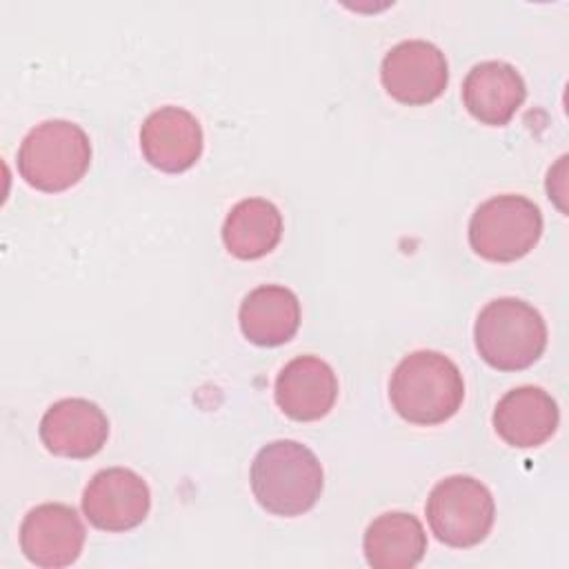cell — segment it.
I'll list each match as a JSON object with an SVG mask.
<instances>
[{
    "label": "cell",
    "instance_id": "obj_2",
    "mask_svg": "<svg viewBox=\"0 0 569 569\" xmlns=\"http://www.w3.org/2000/svg\"><path fill=\"white\" fill-rule=\"evenodd\" d=\"M249 480L258 505L284 518L309 511L325 487L318 456L298 440L267 442L251 462Z\"/></svg>",
    "mask_w": 569,
    "mask_h": 569
},
{
    "label": "cell",
    "instance_id": "obj_5",
    "mask_svg": "<svg viewBox=\"0 0 569 569\" xmlns=\"http://www.w3.org/2000/svg\"><path fill=\"white\" fill-rule=\"evenodd\" d=\"M540 236L542 213L538 204L518 193L480 202L469 220L471 249L491 262H513L527 256Z\"/></svg>",
    "mask_w": 569,
    "mask_h": 569
},
{
    "label": "cell",
    "instance_id": "obj_17",
    "mask_svg": "<svg viewBox=\"0 0 569 569\" xmlns=\"http://www.w3.org/2000/svg\"><path fill=\"white\" fill-rule=\"evenodd\" d=\"M282 236V213L264 198H244L231 207L222 224L227 251L240 260H256L276 249Z\"/></svg>",
    "mask_w": 569,
    "mask_h": 569
},
{
    "label": "cell",
    "instance_id": "obj_12",
    "mask_svg": "<svg viewBox=\"0 0 569 569\" xmlns=\"http://www.w3.org/2000/svg\"><path fill=\"white\" fill-rule=\"evenodd\" d=\"M338 398V378L318 356L289 360L276 378V402L291 420L309 422L327 416Z\"/></svg>",
    "mask_w": 569,
    "mask_h": 569
},
{
    "label": "cell",
    "instance_id": "obj_11",
    "mask_svg": "<svg viewBox=\"0 0 569 569\" xmlns=\"http://www.w3.org/2000/svg\"><path fill=\"white\" fill-rule=\"evenodd\" d=\"M40 440L53 456L91 458L109 438L104 411L87 398H62L40 420Z\"/></svg>",
    "mask_w": 569,
    "mask_h": 569
},
{
    "label": "cell",
    "instance_id": "obj_9",
    "mask_svg": "<svg viewBox=\"0 0 569 569\" xmlns=\"http://www.w3.org/2000/svg\"><path fill=\"white\" fill-rule=\"evenodd\" d=\"M84 538L87 531L78 511L62 502H44L29 509L20 525V549L24 558L44 569L76 562Z\"/></svg>",
    "mask_w": 569,
    "mask_h": 569
},
{
    "label": "cell",
    "instance_id": "obj_7",
    "mask_svg": "<svg viewBox=\"0 0 569 569\" xmlns=\"http://www.w3.org/2000/svg\"><path fill=\"white\" fill-rule=\"evenodd\" d=\"M380 80L393 100L402 104H427L449 82L447 58L429 40H402L382 58Z\"/></svg>",
    "mask_w": 569,
    "mask_h": 569
},
{
    "label": "cell",
    "instance_id": "obj_8",
    "mask_svg": "<svg viewBox=\"0 0 569 569\" xmlns=\"http://www.w3.org/2000/svg\"><path fill=\"white\" fill-rule=\"evenodd\" d=\"M151 507L149 485L127 467L100 469L82 491L87 520L102 531L138 527Z\"/></svg>",
    "mask_w": 569,
    "mask_h": 569
},
{
    "label": "cell",
    "instance_id": "obj_1",
    "mask_svg": "<svg viewBox=\"0 0 569 569\" xmlns=\"http://www.w3.org/2000/svg\"><path fill=\"white\" fill-rule=\"evenodd\" d=\"M465 380L458 365L440 351L418 349L405 356L389 380V400L413 425H440L462 405Z\"/></svg>",
    "mask_w": 569,
    "mask_h": 569
},
{
    "label": "cell",
    "instance_id": "obj_15",
    "mask_svg": "<svg viewBox=\"0 0 569 569\" xmlns=\"http://www.w3.org/2000/svg\"><path fill=\"white\" fill-rule=\"evenodd\" d=\"M238 320L249 342L278 347L289 342L300 327V300L282 284H260L240 302Z\"/></svg>",
    "mask_w": 569,
    "mask_h": 569
},
{
    "label": "cell",
    "instance_id": "obj_16",
    "mask_svg": "<svg viewBox=\"0 0 569 569\" xmlns=\"http://www.w3.org/2000/svg\"><path fill=\"white\" fill-rule=\"evenodd\" d=\"M362 551L373 569H411L427 551V533L413 513L387 511L369 522Z\"/></svg>",
    "mask_w": 569,
    "mask_h": 569
},
{
    "label": "cell",
    "instance_id": "obj_10",
    "mask_svg": "<svg viewBox=\"0 0 569 569\" xmlns=\"http://www.w3.org/2000/svg\"><path fill=\"white\" fill-rule=\"evenodd\" d=\"M202 144L198 118L182 107H160L140 127L144 160L164 173H180L193 167L202 156Z\"/></svg>",
    "mask_w": 569,
    "mask_h": 569
},
{
    "label": "cell",
    "instance_id": "obj_13",
    "mask_svg": "<svg viewBox=\"0 0 569 569\" xmlns=\"http://www.w3.org/2000/svg\"><path fill=\"white\" fill-rule=\"evenodd\" d=\"M527 98L520 71L505 60H485L469 69L462 82V102L482 124L505 127Z\"/></svg>",
    "mask_w": 569,
    "mask_h": 569
},
{
    "label": "cell",
    "instance_id": "obj_6",
    "mask_svg": "<svg viewBox=\"0 0 569 569\" xmlns=\"http://www.w3.org/2000/svg\"><path fill=\"white\" fill-rule=\"evenodd\" d=\"M425 511L440 542L465 549L487 538L493 527L496 502L478 478L456 473L433 485Z\"/></svg>",
    "mask_w": 569,
    "mask_h": 569
},
{
    "label": "cell",
    "instance_id": "obj_4",
    "mask_svg": "<svg viewBox=\"0 0 569 569\" xmlns=\"http://www.w3.org/2000/svg\"><path fill=\"white\" fill-rule=\"evenodd\" d=\"M91 164L87 131L62 118L36 124L20 142L18 171L33 189L58 193L73 187Z\"/></svg>",
    "mask_w": 569,
    "mask_h": 569
},
{
    "label": "cell",
    "instance_id": "obj_3",
    "mask_svg": "<svg viewBox=\"0 0 569 569\" xmlns=\"http://www.w3.org/2000/svg\"><path fill=\"white\" fill-rule=\"evenodd\" d=\"M480 358L500 371L531 367L547 347V325L536 307L520 298H496L487 302L473 325Z\"/></svg>",
    "mask_w": 569,
    "mask_h": 569
},
{
    "label": "cell",
    "instance_id": "obj_14",
    "mask_svg": "<svg viewBox=\"0 0 569 569\" xmlns=\"http://www.w3.org/2000/svg\"><path fill=\"white\" fill-rule=\"evenodd\" d=\"M493 429L511 447L529 449L547 442L560 420L556 400L533 385L507 391L493 409Z\"/></svg>",
    "mask_w": 569,
    "mask_h": 569
}]
</instances>
